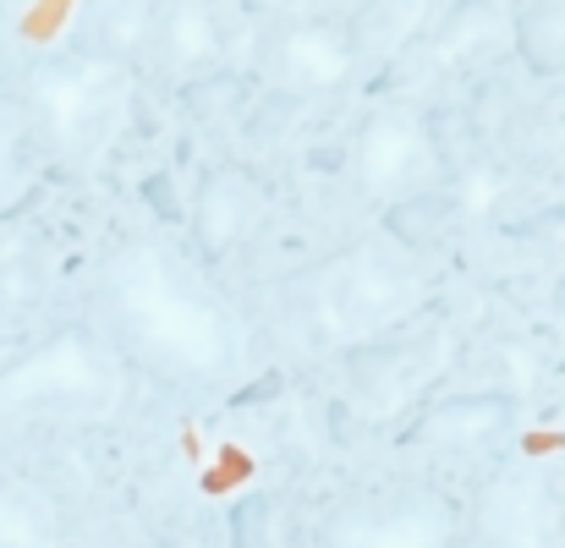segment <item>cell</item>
I'll return each mask as SVG.
<instances>
[{
    "label": "cell",
    "mask_w": 565,
    "mask_h": 548,
    "mask_svg": "<svg viewBox=\"0 0 565 548\" xmlns=\"http://www.w3.org/2000/svg\"><path fill=\"white\" fill-rule=\"evenodd\" d=\"M154 17H160V0H105L94 11V28H88V50L127 66L138 55H149L154 44Z\"/></svg>",
    "instance_id": "obj_14"
},
{
    "label": "cell",
    "mask_w": 565,
    "mask_h": 548,
    "mask_svg": "<svg viewBox=\"0 0 565 548\" xmlns=\"http://www.w3.org/2000/svg\"><path fill=\"white\" fill-rule=\"evenodd\" d=\"M511 411H516V400L511 395H478V389H467V395H439V400H428L412 422H406V444L412 450H439V455H478V450H494L500 439H505V428H511Z\"/></svg>",
    "instance_id": "obj_10"
},
{
    "label": "cell",
    "mask_w": 565,
    "mask_h": 548,
    "mask_svg": "<svg viewBox=\"0 0 565 548\" xmlns=\"http://www.w3.org/2000/svg\"><path fill=\"white\" fill-rule=\"evenodd\" d=\"M225 533H231V548H280V533H275V505L264 494H242L225 516Z\"/></svg>",
    "instance_id": "obj_20"
},
{
    "label": "cell",
    "mask_w": 565,
    "mask_h": 548,
    "mask_svg": "<svg viewBox=\"0 0 565 548\" xmlns=\"http://www.w3.org/2000/svg\"><path fill=\"white\" fill-rule=\"evenodd\" d=\"M434 176V132L412 105H374L352 132V186L369 203H395L423 192Z\"/></svg>",
    "instance_id": "obj_5"
},
{
    "label": "cell",
    "mask_w": 565,
    "mask_h": 548,
    "mask_svg": "<svg viewBox=\"0 0 565 548\" xmlns=\"http://www.w3.org/2000/svg\"><path fill=\"white\" fill-rule=\"evenodd\" d=\"M423 22H428V0H363L358 17H352V33H358L363 55H390Z\"/></svg>",
    "instance_id": "obj_18"
},
{
    "label": "cell",
    "mask_w": 565,
    "mask_h": 548,
    "mask_svg": "<svg viewBox=\"0 0 565 548\" xmlns=\"http://www.w3.org/2000/svg\"><path fill=\"white\" fill-rule=\"evenodd\" d=\"M406 308H412V280H406L401 269L379 264L369 252H358V258L341 264V275H335V313H341L347 324L379 335V330L395 324Z\"/></svg>",
    "instance_id": "obj_12"
},
{
    "label": "cell",
    "mask_w": 565,
    "mask_h": 548,
    "mask_svg": "<svg viewBox=\"0 0 565 548\" xmlns=\"http://www.w3.org/2000/svg\"><path fill=\"white\" fill-rule=\"evenodd\" d=\"M363 61L352 17H297L269 39V72L291 94H341Z\"/></svg>",
    "instance_id": "obj_8"
},
{
    "label": "cell",
    "mask_w": 565,
    "mask_h": 548,
    "mask_svg": "<svg viewBox=\"0 0 565 548\" xmlns=\"http://www.w3.org/2000/svg\"><path fill=\"white\" fill-rule=\"evenodd\" d=\"M302 0H242V11L247 17H291Z\"/></svg>",
    "instance_id": "obj_21"
},
{
    "label": "cell",
    "mask_w": 565,
    "mask_h": 548,
    "mask_svg": "<svg viewBox=\"0 0 565 548\" xmlns=\"http://www.w3.org/2000/svg\"><path fill=\"white\" fill-rule=\"evenodd\" d=\"M516 50L539 77L565 72V0H527L516 17Z\"/></svg>",
    "instance_id": "obj_17"
},
{
    "label": "cell",
    "mask_w": 565,
    "mask_h": 548,
    "mask_svg": "<svg viewBox=\"0 0 565 548\" xmlns=\"http://www.w3.org/2000/svg\"><path fill=\"white\" fill-rule=\"evenodd\" d=\"M264 214H269V186L253 165L242 160L209 165L188 203V241L198 264H225L231 252H242V241H253Z\"/></svg>",
    "instance_id": "obj_6"
},
{
    "label": "cell",
    "mask_w": 565,
    "mask_h": 548,
    "mask_svg": "<svg viewBox=\"0 0 565 548\" xmlns=\"http://www.w3.org/2000/svg\"><path fill=\"white\" fill-rule=\"evenodd\" d=\"M445 363V330H395L347 352V395L369 422H395Z\"/></svg>",
    "instance_id": "obj_4"
},
{
    "label": "cell",
    "mask_w": 565,
    "mask_h": 548,
    "mask_svg": "<svg viewBox=\"0 0 565 548\" xmlns=\"http://www.w3.org/2000/svg\"><path fill=\"white\" fill-rule=\"evenodd\" d=\"M132 400V363L105 330L61 324L0 363V428L17 422H110Z\"/></svg>",
    "instance_id": "obj_2"
},
{
    "label": "cell",
    "mask_w": 565,
    "mask_h": 548,
    "mask_svg": "<svg viewBox=\"0 0 565 548\" xmlns=\"http://www.w3.org/2000/svg\"><path fill=\"white\" fill-rule=\"evenodd\" d=\"M456 505L428 483L347 494L324 511L319 548H456Z\"/></svg>",
    "instance_id": "obj_3"
},
{
    "label": "cell",
    "mask_w": 565,
    "mask_h": 548,
    "mask_svg": "<svg viewBox=\"0 0 565 548\" xmlns=\"http://www.w3.org/2000/svg\"><path fill=\"white\" fill-rule=\"evenodd\" d=\"M450 219H456V197H450L445 186H423V192H406V197L384 203L379 230H384L395 247L423 252V247H434V241L450 230Z\"/></svg>",
    "instance_id": "obj_15"
},
{
    "label": "cell",
    "mask_w": 565,
    "mask_h": 548,
    "mask_svg": "<svg viewBox=\"0 0 565 548\" xmlns=\"http://www.w3.org/2000/svg\"><path fill=\"white\" fill-rule=\"evenodd\" d=\"M220 50H225V22H220L214 0H160L154 44H149L154 66L198 77V72L220 66Z\"/></svg>",
    "instance_id": "obj_11"
},
{
    "label": "cell",
    "mask_w": 565,
    "mask_h": 548,
    "mask_svg": "<svg viewBox=\"0 0 565 548\" xmlns=\"http://www.w3.org/2000/svg\"><path fill=\"white\" fill-rule=\"evenodd\" d=\"M500 33V6L494 0H456L439 22H434V55L439 61H478Z\"/></svg>",
    "instance_id": "obj_16"
},
{
    "label": "cell",
    "mask_w": 565,
    "mask_h": 548,
    "mask_svg": "<svg viewBox=\"0 0 565 548\" xmlns=\"http://www.w3.org/2000/svg\"><path fill=\"white\" fill-rule=\"evenodd\" d=\"M253 88H258V83H253L247 72H236V66H209V72H198V77H182L177 99H182V110L198 116V121H220V116L247 110Z\"/></svg>",
    "instance_id": "obj_19"
},
{
    "label": "cell",
    "mask_w": 565,
    "mask_h": 548,
    "mask_svg": "<svg viewBox=\"0 0 565 548\" xmlns=\"http://www.w3.org/2000/svg\"><path fill=\"white\" fill-rule=\"evenodd\" d=\"M0 548H61V516L50 494L17 472L0 477Z\"/></svg>",
    "instance_id": "obj_13"
},
{
    "label": "cell",
    "mask_w": 565,
    "mask_h": 548,
    "mask_svg": "<svg viewBox=\"0 0 565 548\" xmlns=\"http://www.w3.org/2000/svg\"><path fill=\"white\" fill-rule=\"evenodd\" d=\"M94 302L116 352L154 378L182 389H220L242 373L247 341L236 308L171 241H116L94 275Z\"/></svg>",
    "instance_id": "obj_1"
},
{
    "label": "cell",
    "mask_w": 565,
    "mask_h": 548,
    "mask_svg": "<svg viewBox=\"0 0 565 548\" xmlns=\"http://www.w3.org/2000/svg\"><path fill=\"white\" fill-rule=\"evenodd\" d=\"M149 548H198V544H188V538H166V544H149Z\"/></svg>",
    "instance_id": "obj_22"
},
{
    "label": "cell",
    "mask_w": 565,
    "mask_h": 548,
    "mask_svg": "<svg viewBox=\"0 0 565 548\" xmlns=\"http://www.w3.org/2000/svg\"><path fill=\"white\" fill-rule=\"evenodd\" d=\"M555 527H561L555 488L539 466L494 472L489 488L478 494V511H472L478 548H555L561 544Z\"/></svg>",
    "instance_id": "obj_9"
},
{
    "label": "cell",
    "mask_w": 565,
    "mask_h": 548,
    "mask_svg": "<svg viewBox=\"0 0 565 548\" xmlns=\"http://www.w3.org/2000/svg\"><path fill=\"white\" fill-rule=\"evenodd\" d=\"M121 94V66L83 50V55H66V61H44L33 77H28V105H33V121L61 138V143H77L88 138L105 110L116 105Z\"/></svg>",
    "instance_id": "obj_7"
}]
</instances>
